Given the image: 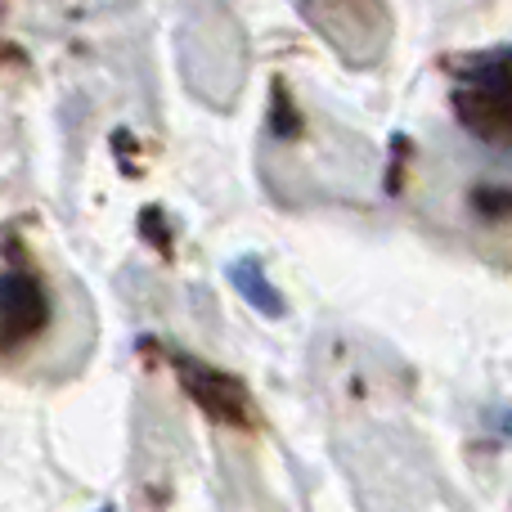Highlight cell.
Masks as SVG:
<instances>
[{"mask_svg": "<svg viewBox=\"0 0 512 512\" xmlns=\"http://www.w3.org/2000/svg\"><path fill=\"white\" fill-rule=\"evenodd\" d=\"M230 283L243 292V301H248L252 310H261V315L279 319L283 310H288L283 306V297H279V288L265 279V265L256 261V256H239V261H230Z\"/></svg>", "mask_w": 512, "mask_h": 512, "instance_id": "cell-4", "label": "cell"}, {"mask_svg": "<svg viewBox=\"0 0 512 512\" xmlns=\"http://www.w3.org/2000/svg\"><path fill=\"white\" fill-rule=\"evenodd\" d=\"M50 306H45V292L32 274H5L0 279V328L5 337H27L45 324Z\"/></svg>", "mask_w": 512, "mask_h": 512, "instance_id": "cell-3", "label": "cell"}, {"mask_svg": "<svg viewBox=\"0 0 512 512\" xmlns=\"http://www.w3.org/2000/svg\"><path fill=\"white\" fill-rule=\"evenodd\" d=\"M472 203H477L481 216H495V221H504V216H512V189H490V185H481L477 194H472Z\"/></svg>", "mask_w": 512, "mask_h": 512, "instance_id": "cell-5", "label": "cell"}, {"mask_svg": "<svg viewBox=\"0 0 512 512\" xmlns=\"http://www.w3.org/2000/svg\"><path fill=\"white\" fill-rule=\"evenodd\" d=\"M167 360H171V369H176L180 387L198 400L203 414H212L216 423H230V427H252V396L230 373L212 369V364H203V360H189V355H180V351H167Z\"/></svg>", "mask_w": 512, "mask_h": 512, "instance_id": "cell-2", "label": "cell"}, {"mask_svg": "<svg viewBox=\"0 0 512 512\" xmlns=\"http://www.w3.org/2000/svg\"><path fill=\"white\" fill-rule=\"evenodd\" d=\"M454 113L459 122L477 135L481 144L512 149V72L508 63H486V68H468L463 86L454 90Z\"/></svg>", "mask_w": 512, "mask_h": 512, "instance_id": "cell-1", "label": "cell"}, {"mask_svg": "<svg viewBox=\"0 0 512 512\" xmlns=\"http://www.w3.org/2000/svg\"><path fill=\"white\" fill-rule=\"evenodd\" d=\"M504 63H512V54H504Z\"/></svg>", "mask_w": 512, "mask_h": 512, "instance_id": "cell-6", "label": "cell"}]
</instances>
